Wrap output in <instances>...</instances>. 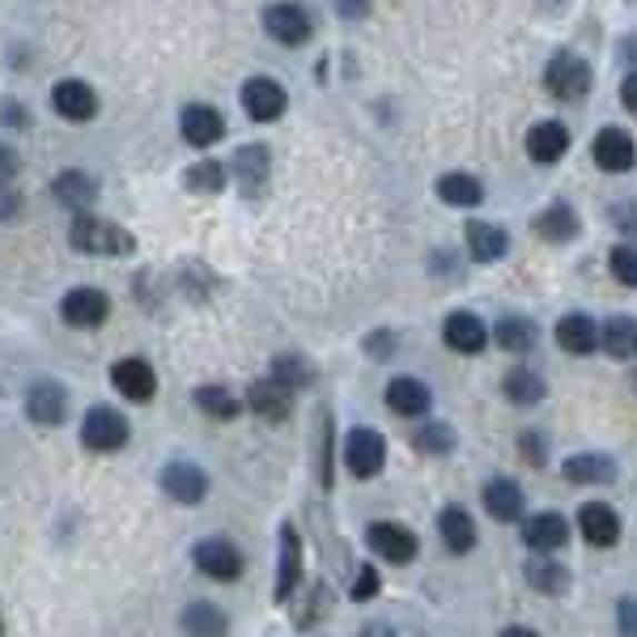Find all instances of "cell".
Segmentation results:
<instances>
[{
  "label": "cell",
  "instance_id": "1",
  "mask_svg": "<svg viewBox=\"0 0 637 637\" xmlns=\"http://www.w3.org/2000/svg\"><path fill=\"white\" fill-rule=\"evenodd\" d=\"M69 242H72V251H81V256H128V251L137 247L123 226L102 221L94 212H81V217L72 221Z\"/></svg>",
  "mask_w": 637,
  "mask_h": 637
},
{
  "label": "cell",
  "instance_id": "2",
  "mask_svg": "<svg viewBox=\"0 0 637 637\" xmlns=\"http://www.w3.org/2000/svg\"><path fill=\"white\" fill-rule=\"evenodd\" d=\"M544 90L557 98V102H578L590 94V64L578 60L574 51H557L544 69Z\"/></svg>",
  "mask_w": 637,
  "mask_h": 637
},
{
  "label": "cell",
  "instance_id": "3",
  "mask_svg": "<svg viewBox=\"0 0 637 637\" xmlns=\"http://www.w3.org/2000/svg\"><path fill=\"white\" fill-rule=\"evenodd\" d=\"M345 464H349V472L357 480H370V476L382 472V464H387V438L370 429V425H357L349 429V438H345Z\"/></svg>",
  "mask_w": 637,
  "mask_h": 637
},
{
  "label": "cell",
  "instance_id": "4",
  "mask_svg": "<svg viewBox=\"0 0 637 637\" xmlns=\"http://www.w3.org/2000/svg\"><path fill=\"white\" fill-rule=\"evenodd\" d=\"M128 421H123V412H116V408H107V404H98V408H90L86 412V421H81V442L90 450H98V455H111V450H119L123 442H128Z\"/></svg>",
  "mask_w": 637,
  "mask_h": 637
},
{
  "label": "cell",
  "instance_id": "5",
  "mask_svg": "<svg viewBox=\"0 0 637 637\" xmlns=\"http://www.w3.org/2000/svg\"><path fill=\"white\" fill-rule=\"evenodd\" d=\"M263 30L281 43V48H302L310 39V18L302 4H293V0H277V4H268L263 9Z\"/></svg>",
  "mask_w": 637,
  "mask_h": 637
},
{
  "label": "cell",
  "instance_id": "6",
  "mask_svg": "<svg viewBox=\"0 0 637 637\" xmlns=\"http://www.w3.org/2000/svg\"><path fill=\"white\" fill-rule=\"evenodd\" d=\"M60 315H64V324H69V328H86V331L102 328V324H107V315H111V298H107L102 289L81 285V289H69V293H64Z\"/></svg>",
  "mask_w": 637,
  "mask_h": 637
},
{
  "label": "cell",
  "instance_id": "7",
  "mask_svg": "<svg viewBox=\"0 0 637 637\" xmlns=\"http://www.w3.org/2000/svg\"><path fill=\"white\" fill-rule=\"evenodd\" d=\"M590 158H595L599 170H608V175H625V170H634L637 162V145L625 128H599V132H595V145H590Z\"/></svg>",
  "mask_w": 637,
  "mask_h": 637
},
{
  "label": "cell",
  "instance_id": "8",
  "mask_svg": "<svg viewBox=\"0 0 637 637\" xmlns=\"http://www.w3.org/2000/svg\"><path fill=\"white\" fill-rule=\"evenodd\" d=\"M285 107H289V94H285L281 81H272V77H251V81L242 86V111L256 119V123L281 119Z\"/></svg>",
  "mask_w": 637,
  "mask_h": 637
},
{
  "label": "cell",
  "instance_id": "9",
  "mask_svg": "<svg viewBox=\"0 0 637 637\" xmlns=\"http://www.w3.org/2000/svg\"><path fill=\"white\" fill-rule=\"evenodd\" d=\"M111 382H116V391L123 400L132 404H149L153 400V391H158V375H153V366L141 361V357H123L111 366Z\"/></svg>",
  "mask_w": 637,
  "mask_h": 637
},
{
  "label": "cell",
  "instance_id": "10",
  "mask_svg": "<svg viewBox=\"0 0 637 637\" xmlns=\"http://www.w3.org/2000/svg\"><path fill=\"white\" fill-rule=\"evenodd\" d=\"M366 540H370V548H375L382 561H391V566H408V561L417 557V536H412L404 522H370Z\"/></svg>",
  "mask_w": 637,
  "mask_h": 637
},
{
  "label": "cell",
  "instance_id": "11",
  "mask_svg": "<svg viewBox=\"0 0 637 637\" xmlns=\"http://www.w3.org/2000/svg\"><path fill=\"white\" fill-rule=\"evenodd\" d=\"M179 132L196 149H209V145H217L226 137V119L209 102H191V107H183V116H179Z\"/></svg>",
  "mask_w": 637,
  "mask_h": 637
},
{
  "label": "cell",
  "instance_id": "12",
  "mask_svg": "<svg viewBox=\"0 0 637 637\" xmlns=\"http://www.w3.org/2000/svg\"><path fill=\"white\" fill-rule=\"evenodd\" d=\"M162 489L166 497H175L183 506H196V501H205V494H209V476H205V468L188 464V459H175V464L162 468Z\"/></svg>",
  "mask_w": 637,
  "mask_h": 637
},
{
  "label": "cell",
  "instance_id": "13",
  "mask_svg": "<svg viewBox=\"0 0 637 637\" xmlns=\"http://www.w3.org/2000/svg\"><path fill=\"white\" fill-rule=\"evenodd\" d=\"M196 566L217 583H235V578H242V553L230 540H200L196 544Z\"/></svg>",
  "mask_w": 637,
  "mask_h": 637
},
{
  "label": "cell",
  "instance_id": "14",
  "mask_svg": "<svg viewBox=\"0 0 637 637\" xmlns=\"http://www.w3.org/2000/svg\"><path fill=\"white\" fill-rule=\"evenodd\" d=\"M569 153V128L566 123H557V119H540V123H531V132H527V158L540 166H553L561 162Z\"/></svg>",
  "mask_w": 637,
  "mask_h": 637
},
{
  "label": "cell",
  "instance_id": "15",
  "mask_svg": "<svg viewBox=\"0 0 637 637\" xmlns=\"http://www.w3.org/2000/svg\"><path fill=\"white\" fill-rule=\"evenodd\" d=\"M51 107H56V116L69 119V123H86V119L98 116V94L86 81L69 77V81H60V86L51 90Z\"/></svg>",
  "mask_w": 637,
  "mask_h": 637
},
{
  "label": "cell",
  "instance_id": "16",
  "mask_svg": "<svg viewBox=\"0 0 637 637\" xmlns=\"http://www.w3.org/2000/svg\"><path fill=\"white\" fill-rule=\"evenodd\" d=\"M26 417L34 425H60L69 417V391L60 382H34L26 391Z\"/></svg>",
  "mask_w": 637,
  "mask_h": 637
},
{
  "label": "cell",
  "instance_id": "17",
  "mask_svg": "<svg viewBox=\"0 0 637 637\" xmlns=\"http://www.w3.org/2000/svg\"><path fill=\"white\" fill-rule=\"evenodd\" d=\"M442 340H447V349L464 357H476L485 349V340H489V328L476 319L472 310H455L447 315V324H442Z\"/></svg>",
  "mask_w": 637,
  "mask_h": 637
},
{
  "label": "cell",
  "instance_id": "18",
  "mask_svg": "<svg viewBox=\"0 0 637 637\" xmlns=\"http://www.w3.org/2000/svg\"><path fill=\"white\" fill-rule=\"evenodd\" d=\"M578 531L595 548H613L620 540V515H616L613 506H604V501H587L578 510Z\"/></svg>",
  "mask_w": 637,
  "mask_h": 637
},
{
  "label": "cell",
  "instance_id": "19",
  "mask_svg": "<svg viewBox=\"0 0 637 637\" xmlns=\"http://www.w3.org/2000/svg\"><path fill=\"white\" fill-rule=\"evenodd\" d=\"M464 242H468V256L476 263H497L510 251V235L494 221H476V217L464 226Z\"/></svg>",
  "mask_w": 637,
  "mask_h": 637
},
{
  "label": "cell",
  "instance_id": "20",
  "mask_svg": "<svg viewBox=\"0 0 637 637\" xmlns=\"http://www.w3.org/2000/svg\"><path fill=\"white\" fill-rule=\"evenodd\" d=\"M531 235L553 242V247H566V242L578 238V212L569 209L566 200H557V205H548L544 212L531 217Z\"/></svg>",
  "mask_w": 637,
  "mask_h": 637
},
{
  "label": "cell",
  "instance_id": "21",
  "mask_svg": "<svg viewBox=\"0 0 637 637\" xmlns=\"http://www.w3.org/2000/svg\"><path fill=\"white\" fill-rule=\"evenodd\" d=\"M247 404H251V412L263 417V421H285V417L293 412V391H289L285 382H277V378H260V382H251Z\"/></svg>",
  "mask_w": 637,
  "mask_h": 637
},
{
  "label": "cell",
  "instance_id": "22",
  "mask_svg": "<svg viewBox=\"0 0 637 637\" xmlns=\"http://www.w3.org/2000/svg\"><path fill=\"white\" fill-rule=\"evenodd\" d=\"M298 583H302V540H298L293 522H285L281 527V566H277V599L289 604L293 590H298Z\"/></svg>",
  "mask_w": 637,
  "mask_h": 637
},
{
  "label": "cell",
  "instance_id": "23",
  "mask_svg": "<svg viewBox=\"0 0 637 637\" xmlns=\"http://www.w3.org/2000/svg\"><path fill=\"white\" fill-rule=\"evenodd\" d=\"M268 170H272L268 145H238V153H235V179H238V188L247 191V196H260L263 183H268Z\"/></svg>",
  "mask_w": 637,
  "mask_h": 637
},
{
  "label": "cell",
  "instance_id": "24",
  "mask_svg": "<svg viewBox=\"0 0 637 637\" xmlns=\"http://www.w3.org/2000/svg\"><path fill=\"white\" fill-rule=\"evenodd\" d=\"M522 540H527L531 553H557L569 540V522L561 515H553V510L531 515V519H522Z\"/></svg>",
  "mask_w": 637,
  "mask_h": 637
},
{
  "label": "cell",
  "instance_id": "25",
  "mask_svg": "<svg viewBox=\"0 0 637 637\" xmlns=\"http://www.w3.org/2000/svg\"><path fill=\"white\" fill-rule=\"evenodd\" d=\"M429 387H425L421 378H391V387H387V408L396 412V417H425L429 412Z\"/></svg>",
  "mask_w": 637,
  "mask_h": 637
},
{
  "label": "cell",
  "instance_id": "26",
  "mask_svg": "<svg viewBox=\"0 0 637 637\" xmlns=\"http://www.w3.org/2000/svg\"><path fill=\"white\" fill-rule=\"evenodd\" d=\"M51 196H56V205L81 212L98 200V183H94V175H86V170H64V175H56Z\"/></svg>",
  "mask_w": 637,
  "mask_h": 637
},
{
  "label": "cell",
  "instance_id": "27",
  "mask_svg": "<svg viewBox=\"0 0 637 637\" xmlns=\"http://www.w3.org/2000/svg\"><path fill=\"white\" fill-rule=\"evenodd\" d=\"M557 345L574 357L595 354V349H599V328H595V319L583 315V310H578V315H566V319L557 324Z\"/></svg>",
  "mask_w": 637,
  "mask_h": 637
},
{
  "label": "cell",
  "instance_id": "28",
  "mask_svg": "<svg viewBox=\"0 0 637 637\" xmlns=\"http://www.w3.org/2000/svg\"><path fill=\"white\" fill-rule=\"evenodd\" d=\"M561 476H566L569 485H613L616 480V464L608 455H569L566 464H561Z\"/></svg>",
  "mask_w": 637,
  "mask_h": 637
},
{
  "label": "cell",
  "instance_id": "29",
  "mask_svg": "<svg viewBox=\"0 0 637 637\" xmlns=\"http://www.w3.org/2000/svg\"><path fill=\"white\" fill-rule=\"evenodd\" d=\"M599 345L613 361H634L637 357V319L629 315H613L604 328H599Z\"/></svg>",
  "mask_w": 637,
  "mask_h": 637
},
{
  "label": "cell",
  "instance_id": "30",
  "mask_svg": "<svg viewBox=\"0 0 637 637\" xmlns=\"http://www.w3.org/2000/svg\"><path fill=\"white\" fill-rule=\"evenodd\" d=\"M438 531H442V544H447L455 557H464V553L476 548V522L464 506H447V510L438 515Z\"/></svg>",
  "mask_w": 637,
  "mask_h": 637
},
{
  "label": "cell",
  "instance_id": "31",
  "mask_svg": "<svg viewBox=\"0 0 637 637\" xmlns=\"http://www.w3.org/2000/svg\"><path fill=\"white\" fill-rule=\"evenodd\" d=\"M179 625H183V634H191V637H226V634H230V620H226V613H221L217 604H209V599H196V604H188V608H183V616H179Z\"/></svg>",
  "mask_w": 637,
  "mask_h": 637
},
{
  "label": "cell",
  "instance_id": "32",
  "mask_svg": "<svg viewBox=\"0 0 637 637\" xmlns=\"http://www.w3.org/2000/svg\"><path fill=\"white\" fill-rule=\"evenodd\" d=\"M438 200L442 205H455V209H476L485 200V183L468 175V170H450L438 179Z\"/></svg>",
  "mask_w": 637,
  "mask_h": 637
},
{
  "label": "cell",
  "instance_id": "33",
  "mask_svg": "<svg viewBox=\"0 0 637 637\" xmlns=\"http://www.w3.org/2000/svg\"><path fill=\"white\" fill-rule=\"evenodd\" d=\"M485 510L494 515L497 522H515L522 519V489L506 476H494L485 485Z\"/></svg>",
  "mask_w": 637,
  "mask_h": 637
},
{
  "label": "cell",
  "instance_id": "34",
  "mask_svg": "<svg viewBox=\"0 0 637 637\" xmlns=\"http://www.w3.org/2000/svg\"><path fill=\"white\" fill-rule=\"evenodd\" d=\"M494 340L497 349H506V354H531L536 340H540V328L531 319H522V315H506V319H497Z\"/></svg>",
  "mask_w": 637,
  "mask_h": 637
},
{
  "label": "cell",
  "instance_id": "35",
  "mask_svg": "<svg viewBox=\"0 0 637 637\" xmlns=\"http://www.w3.org/2000/svg\"><path fill=\"white\" fill-rule=\"evenodd\" d=\"M501 391L510 396V404H522V408H531V404L544 400V378L536 370H527V366H515L510 375L501 378Z\"/></svg>",
  "mask_w": 637,
  "mask_h": 637
},
{
  "label": "cell",
  "instance_id": "36",
  "mask_svg": "<svg viewBox=\"0 0 637 637\" xmlns=\"http://www.w3.org/2000/svg\"><path fill=\"white\" fill-rule=\"evenodd\" d=\"M527 583L544 595H566L569 587V569L561 561H548V553H540L536 561H527Z\"/></svg>",
  "mask_w": 637,
  "mask_h": 637
},
{
  "label": "cell",
  "instance_id": "37",
  "mask_svg": "<svg viewBox=\"0 0 637 637\" xmlns=\"http://www.w3.org/2000/svg\"><path fill=\"white\" fill-rule=\"evenodd\" d=\"M196 408L205 412V417H212V421H235L238 417V396H230L226 387H200L196 391Z\"/></svg>",
  "mask_w": 637,
  "mask_h": 637
},
{
  "label": "cell",
  "instance_id": "38",
  "mask_svg": "<svg viewBox=\"0 0 637 637\" xmlns=\"http://www.w3.org/2000/svg\"><path fill=\"white\" fill-rule=\"evenodd\" d=\"M272 378L277 382H285L289 391H298V387H310L315 382V366H310L307 357H298V354H285L272 361Z\"/></svg>",
  "mask_w": 637,
  "mask_h": 637
},
{
  "label": "cell",
  "instance_id": "39",
  "mask_svg": "<svg viewBox=\"0 0 637 637\" xmlns=\"http://www.w3.org/2000/svg\"><path fill=\"white\" fill-rule=\"evenodd\" d=\"M417 450H425V455H450L455 450V429L442 421H429L417 429Z\"/></svg>",
  "mask_w": 637,
  "mask_h": 637
},
{
  "label": "cell",
  "instance_id": "40",
  "mask_svg": "<svg viewBox=\"0 0 637 637\" xmlns=\"http://www.w3.org/2000/svg\"><path fill=\"white\" fill-rule=\"evenodd\" d=\"M608 268H613V277L625 285V289H637V247L634 242L613 247V251H608Z\"/></svg>",
  "mask_w": 637,
  "mask_h": 637
},
{
  "label": "cell",
  "instance_id": "41",
  "mask_svg": "<svg viewBox=\"0 0 637 637\" xmlns=\"http://www.w3.org/2000/svg\"><path fill=\"white\" fill-rule=\"evenodd\" d=\"M188 188L205 191V196H217V191L226 188V166L221 162H196L188 170Z\"/></svg>",
  "mask_w": 637,
  "mask_h": 637
},
{
  "label": "cell",
  "instance_id": "42",
  "mask_svg": "<svg viewBox=\"0 0 637 637\" xmlns=\"http://www.w3.org/2000/svg\"><path fill=\"white\" fill-rule=\"evenodd\" d=\"M378 595V574L375 566H361L357 569V583H354V599L361 604V599H375Z\"/></svg>",
  "mask_w": 637,
  "mask_h": 637
},
{
  "label": "cell",
  "instance_id": "43",
  "mask_svg": "<svg viewBox=\"0 0 637 637\" xmlns=\"http://www.w3.org/2000/svg\"><path fill=\"white\" fill-rule=\"evenodd\" d=\"M522 459H527V464H531V468H540L544 459H548V447H544V438L540 434H522Z\"/></svg>",
  "mask_w": 637,
  "mask_h": 637
},
{
  "label": "cell",
  "instance_id": "44",
  "mask_svg": "<svg viewBox=\"0 0 637 637\" xmlns=\"http://www.w3.org/2000/svg\"><path fill=\"white\" fill-rule=\"evenodd\" d=\"M18 170H22L18 149H13V145H0V183H13V179H18Z\"/></svg>",
  "mask_w": 637,
  "mask_h": 637
},
{
  "label": "cell",
  "instance_id": "45",
  "mask_svg": "<svg viewBox=\"0 0 637 637\" xmlns=\"http://www.w3.org/2000/svg\"><path fill=\"white\" fill-rule=\"evenodd\" d=\"M366 354L378 357V361H382V357H391L396 354V336H391V331H375V336H366Z\"/></svg>",
  "mask_w": 637,
  "mask_h": 637
},
{
  "label": "cell",
  "instance_id": "46",
  "mask_svg": "<svg viewBox=\"0 0 637 637\" xmlns=\"http://www.w3.org/2000/svg\"><path fill=\"white\" fill-rule=\"evenodd\" d=\"M22 212V196L13 191V183H0V221H13Z\"/></svg>",
  "mask_w": 637,
  "mask_h": 637
},
{
  "label": "cell",
  "instance_id": "47",
  "mask_svg": "<svg viewBox=\"0 0 637 637\" xmlns=\"http://www.w3.org/2000/svg\"><path fill=\"white\" fill-rule=\"evenodd\" d=\"M616 620H620V634L625 637H637V599H620V608H616Z\"/></svg>",
  "mask_w": 637,
  "mask_h": 637
},
{
  "label": "cell",
  "instance_id": "48",
  "mask_svg": "<svg viewBox=\"0 0 637 637\" xmlns=\"http://www.w3.org/2000/svg\"><path fill=\"white\" fill-rule=\"evenodd\" d=\"M613 221L625 230V235H637V205L634 200H625V205H616L613 209Z\"/></svg>",
  "mask_w": 637,
  "mask_h": 637
},
{
  "label": "cell",
  "instance_id": "49",
  "mask_svg": "<svg viewBox=\"0 0 637 637\" xmlns=\"http://www.w3.org/2000/svg\"><path fill=\"white\" fill-rule=\"evenodd\" d=\"M336 13L349 18V22H361L370 13V0H336Z\"/></svg>",
  "mask_w": 637,
  "mask_h": 637
},
{
  "label": "cell",
  "instance_id": "50",
  "mask_svg": "<svg viewBox=\"0 0 637 637\" xmlns=\"http://www.w3.org/2000/svg\"><path fill=\"white\" fill-rule=\"evenodd\" d=\"M620 102H625L629 116H637V72H629V77L620 81Z\"/></svg>",
  "mask_w": 637,
  "mask_h": 637
},
{
  "label": "cell",
  "instance_id": "51",
  "mask_svg": "<svg viewBox=\"0 0 637 637\" xmlns=\"http://www.w3.org/2000/svg\"><path fill=\"white\" fill-rule=\"evenodd\" d=\"M324 489H331V417H324Z\"/></svg>",
  "mask_w": 637,
  "mask_h": 637
},
{
  "label": "cell",
  "instance_id": "52",
  "mask_svg": "<svg viewBox=\"0 0 637 637\" xmlns=\"http://www.w3.org/2000/svg\"><path fill=\"white\" fill-rule=\"evenodd\" d=\"M4 123H30V119H26V107H18V102H4Z\"/></svg>",
  "mask_w": 637,
  "mask_h": 637
},
{
  "label": "cell",
  "instance_id": "53",
  "mask_svg": "<svg viewBox=\"0 0 637 637\" xmlns=\"http://www.w3.org/2000/svg\"><path fill=\"white\" fill-rule=\"evenodd\" d=\"M501 637H540V634L527 629V625H510V629H501Z\"/></svg>",
  "mask_w": 637,
  "mask_h": 637
},
{
  "label": "cell",
  "instance_id": "54",
  "mask_svg": "<svg viewBox=\"0 0 637 637\" xmlns=\"http://www.w3.org/2000/svg\"><path fill=\"white\" fill-rule=\"evenodd\" d=\"M361 637H391V634H387V629H378V625H370V629H366Z\"/></svg>",
  "mask_w": 637,
  "mask_h": 637
},
{
  "label": "cell",
  "instance_id": "55",
  "mask_svg": "<svg viewBox=\"0 0 637 637\" xmlns=\"http://www.w3.org/2000/svg\"><path fill=\"white\" fill-rule=\"evenodd\" d=\"M0 637H4V613H0Z\"/></svg>",
  "mask_w": 637,
  "mask_h": 637
},
{
  "label": "cell",
  "instance_id": "56",
  "mask_svg": "<svg viewBox=\"0 0 637 637\" xmlns=\"http://www.w3.org/2000/svg\"><path fill=\"white\" fill-rule=\"evenodd\" d=\"M634 387H637V375H634Z\"/></svg>",
  "mask_w": 637,
  "mask_h": 637
}]
</instances>
